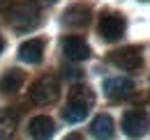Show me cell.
<instances>
[{"label": "cell", "instance_id": "1", "mask_svg": "<svg viewBox=\"0 0 150 140\" xmlns=\"http://www.w3.org/2000/svg\"><path fill=\"white\" fill-rule=\"evenodd\" d=\"M7 21L14 30L19 32H28L33 28H37L39 23V9L33 2H19L12 9H7Z\"/></svg>", "mask_w": 150, "mask_h": 140}, {"label": "cell", "instance_id": "2", "mask_svg": "<svg viewBox=\"0 0 150 140\" xmlns=\"http://www.w3.org/2000/svg\"><path fill=\"white\" fill-rule=\"evenodd\" d=\"M30 101L37 106H49L56 104L58 97H60V83H58L56 76H42L37 78L33 85H30Z\"/></svg>", "mask_w": 150, "mask_h": 140}, {"label": "cell", "instance_id": "3", "mask_svg": "<svg viewBox=\"0 0 150 140\" xmlns=\"http://www.w3.org/2000/svg\"><path fill=\"white\" fill-rule=\"evenodd\" d=\"M125 28H127L125 18L120 14H111L109 12V14H102L99 25H97V32H99V37L104 41H118L120 37L125 35Z\"/></svg>", "mask_w": 150, "mask_h": 140}, {"label": "cell", "instance_id": "4", "mask_svg": "<svg viewBox=\"0 0 150 140\" xmlns=\"http://www.w3.org/2000/svg\"><path fill=\"white\" fill-rule=\"evenodd\" d=\"M109 60H111L115 67H120V69H125V71H139L143 67V55H141L139 46H125L120 51H113L109 55Z\"/></svg>", "mask_w": 150, "mask_h": 140}, {"label": "cell", "instance_id": "5", "mask_svg": "<svg viewBox=\"0 0 150 140\" xmlns=\"http://www.w3.org/2000/svg\"><path fill=\"white\" fill-rule=\"evenodd\" d=\"M122 131L129 136V138H141L146 131H148V115L146 110H127L122 115Z\"/></svg>", "mask_w": 150, "mask_h": 140}, {"label": "cell", "instance_id": "6", "mask_svg": "<svg viewBox=\"0 0 150 140\" xmlns=\"http://www.w3.org/2000/svg\"><path fill=\"white\" fill-rule=\"evenodd\" d=\"M104 94L111 101H125L134 94V80L125 78V76H115L104 83Z\"/></svg>", "mask_w": 150, "mask_h": 140}, {"label": "cell", "instance_id": "7", "mask_svg": "<svg viewBox=\"0 0 150 140\" xmlns=\"http://www.w3.org/2000/svg\"><path fill=\"white\" fill-rule=\"evenodd\" d=\"M62 53L72 62H83V60L90 57V46H88V41L83 37L72 35V37H67V39H62Z\"/></svg>", "mask_w": 150, "mask_h": 140}, {"label": "cell", "instance_id": "8", "mask_svg": "<svg viewBox=\"0 0 150 140\" xmlns=\"http://www.w3.org/2000/svg\"><path fill=\"white\" fill-rule=\"evenodd\" d=\"M28 133L33 136V140H51L56 133V124L49 115H37L28 124Z\"/></svg>", "mask_w": 150, "mask_h": 140}, {"label": "cell", "instance_id": "9", "mask_svg": "<svg viewBox=\"0 0 150 140\" xmlns=\"http://www.w3.org/2000/svg\"><path fill=\"white\" fill-rule=\"evenodd\" d=\"M65 23L69 25V28H86L88 23H90V7L88 5H72V7H67L65 9Z\"/></svg>", "mask_w": 150, "mask_h": 140}, {"label": "cell", "instance_id": "10", "mask_svg": "<svg viewBox=\"0 0 150 140\" xmlns=\"http://www.w3.org/2000/svg\"><path fill=\"white\" fill-rule=\"evenodd\" d=\"M95 104V94L90 88L86 85H74L67 94V106H74V108H83V110H90V106Z\"/></svg>", "mask_w": 150, "mask_h": 140}, {"label": "cell", "instance_id": "11", "mask_svg": "<svg viewBox=\"0 0 150 140\" xmlns=\"http://www.w3.org/2000/svg\"><path fill=\"white\" fill-rule=\"evenodd\" d=\"M44 55V41L42 39H28L19 46V57L28 64H39Z\"/></svg>", "mask_w": 150, "mask_h": 140}, {"label": "cell", "instance_id": "12", "mask_svg": "<svg viewBox=\"0 0 150 140\" xmlns=\"http://www.w3.org/2000/svg\"><path fill=\"white\" fill-rule=\"evenodd\" d=\"M90 131H93V136L97 140H111L113 133H115V122H113L111 115H106V113H102V115H97L90 124Z\"/></svg>", "mask_w": 150, "mask_h": 140}, {"label": "cell", "instance_id": "13", "mask_svg": "<svg viewBox=\"0 0 150 140\" xmlns=\"http://www.w3.org/2000/svg\"><path fill=\"white\" fill-rule=\"evenodd\" d=\"M25 83V74L21 69H7L0 76V92L5 94H16Z\"/></svg>", "mask_w": 150, "mask_h": 140}, {"label": "cell", "instance_id": "14", "mask_svg": "<svg viewBox=\"0 0 150 140\" xmlns=\"http://www.w3.org/2000/svg\"><path fill=\"white\" fill-rule=\"evenodd\" d=\"M16 124H19V113L14 108L0 110V140L9 138L14 133V129H16Z\"/></svg>", "mask_w": 150, "mask_h": 140}, {"label": "cell", "instance_id": "15", "mask_svg": "<svg viewBox=\"0 0 150 140\" xmlns=\"http://www.w3.org/2000/svg\"><path fill=\"white\" fill-rule=\"evenodd\" d=\"M88 115V110H83V108H74V106H65L62 108V120L65 122H81L83 117Z\"/></svg>", "mask_w": 150, "mask_h": 140}, {"label": "cell", "instance_id": "16", "mask_svg": "<svg viewBox=\"0 0 150 140\" xmlns=\"http://www.w3.org/2000/svg\"><path fill=\"white\" fill-rule=\"evenodd\" d=\"M62 76H67V78H76V76H81V71H79V69H62Z\"/></svg>", "mask_w": 150, "mask_h": 140}, {"label": "cell", "instance_id": "17", "mask_svg": "<svg viewBox=\"0 0 150 140\" xmlns=\"http://www.w3.org/2000/svg\"><path fill=\"white\" fill-rule=\"evenodd\" d=\"M9 7H12V0H0V14H2V12H7Z\"/></svg>", "mask_w": 150, "mask_h": 140}, {"label": "cell", "instance_id": "18", "mask_svg": "<svg viewBox=\"0 0 150 140\" xmlns=\"http://www.w3.org/2000/svg\"><path fill=\"white\" fill-rule=\"evenodd\" d=\"M65 140H83V136H81V133H69Z\"/></svg>", "mask_w": 150, "mask_h": 140}, {"label": "cell", "instance_id": "19", "mask_svg": "<svg viewBox=\"0 0 150 140\" xmlns=\"http://www.w3.org/2000/svg\"><path fill=\"white\" fill-rule=\"evenodd\" d=\"M33 2H39V5H56L58 0H33Z\"/></svg>", "mask_w": 150, "mask_h": 140}, {"label": "cell", "instance_id": "20", "mask_svg": "<svg viewBox=\"0 0 150 140\" xmlns=\"http://www.w3.org/2000/svg\"><path fill=\"white\" fill-rule=\"evenodd\" d=\"M5 51V39H2V35H0V53Z\"/></svg>", "mask_w": 150, "mask_h": 140}]
</instances>
